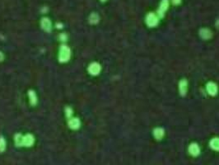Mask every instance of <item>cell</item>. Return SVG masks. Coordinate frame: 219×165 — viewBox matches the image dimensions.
Instances as JSON below:
<instances>
[{
	"label": "cell",
	"instance_id": "obj_1",
	"mask_svg": "<svg viewBox=\"0 0 219 165\" xmlns=\"http://www.w3.org/2000/svg\"><path fill=\"white\" fill-rule=\"evenodd\" d=\"M35 139L32 135H26L25 136H22L21 135H17L15 136V142L18 146H26L29 147L34 144Z\"/></svg>",
	"mask_w": 219,
	"mask_h": 165
},
{
	"label": "cell",
	"instance_id": "obj_2",
	"mask_svg": "<svg viewBox=\"0 0 219 165\" xmlns=\"http://www.w3.org/2000/svg\"><path fill=\"white\" fill-rule=\"evenodd\" d=\"M71 51L70 49L68 47L67 45H62L59 49V53H58V60L62 63L67 62L70 59Z\"/></svg>",
	"mask_w": 219,
	"mask_h": 165
},
{
	"label": "cell",
	"instance_id": "obj_3",
	"mask_svg": "<svg viewBox=\"0 0 219 165\" xmlns=\"http://www.w3.org/2000/svg\"><path fill=\"white\" fill-rule=\"evenodd\" d=\"M146 22L148 27H155V26H157L158 23V17H157L154 13L151 12V13H149V14H148V16H147Z\"/></svg>",
	"mask_w": 219,
	"mask_h": 165
},
{
	"label": "cell",
	"instance_id": "obj_4",
	"mask_svg": "<svg viewBox=\"0 0 219 165\" xmlns=\"http://www.w3.org/2000/svg\"><path fill=\"white\" fill-rule=\"evenodd\" d=\"M169 7V1L168 0H162L160 3V6L158 8V15L159 17L162 18L165 14V12H167V8Z\"/></svg>",
	"mask_w": 219,
	"mask_h": 165
},
{
	"label": "cell",
	"instance_id": "obj_5",
	"mask_svg": "<svg viewBox=\"0 0 219 165\" xmlns=\"http://www.w3.org/2000/svg\"><path fill=\"white\" fill-rule=\"evenodd\" d=\"M101 71V66L97 63H92L88 67V72L91 75H97Z\"/></svg>",
	"mask_w": 219,
	"mask_h": 165
},
{
	"label": "cell",
	"instance_id": "obj_6",
	"mask_svg": "<svg viewBox=\"0 0 219 165\" xmlns=\"http://www.w3.org/2000/svg\"><path fill=\"white\" fill-rule=\"evenodd\" d=\"M41 27L43 28L44 31L45 32H50V30L52 28V24H51V21L47 18H42L41 21Z\"/></svg>",
	"mask_w": 219,
	"mask_h": 165
},
{
	"label": "cell",
	"instance_id": "obj_7",
	"mask_svg": "<svg viewBox=\"0 0 219 165\" xmlns=\"http://www.w3.org/2000/svg\"><path fill=\"white\" fill-rule=\"evenodd\" d=\"M207 91L209 94L212 95V96H214L217 93V85L214 82H208L207 84Z\"/></svg>",
	"mask_w": 219,
	"mask_h": 165
},
{
	"label": "cell",
	"instance_id": "obj_8",
	"mask_svg": "<svg viewBox=\"0 0 219 165\" xmlns=\"http://www.w3.org/2000/svg\"><path fill=\"white\" fill-rule=\"evenodd\" d=\"M189 151H190V154H192L194 156H197L198 154L200 152V150H199V145L195 143H193L190 145L189 147Z\"/></svg>",
	"mask_w": 219,
	"mask_h": 165
},
{
	"label": "cell",
	"instance_id": "obj_9",
	"mask_svg": "<svg viewBox=\"0 0 219 165\" xmlns=\"http://www.w3.org/2000/svg\"><path fill=\"white\" fill-rule=\"evenodd\" d=\"M80 125H81V122H80L79 119H78V118H73L68 122V126L70 127L71 129H73V130L78 129L79 127H80Z\"/></svg>",
	"mask_w": 219,
	"mask_h": 165
},
{
	"label": "cell",
	"instance_id": "obj_10",
	"mask_svg": "<svg viewBox=\"0 0 219 165\" xmlns=\"http://www.w3.org/2000/svg\"><path fill=\"white\" fill-rule=\"evenodd\" d=\"M179 89H180V93L182 96L185 95L187 92V82L186 80H181L180 83H179Z\"/></svg>",
	"mask_w": 219,
	"mask_h": 165
},
{
	"label": "cell",
	"instance_id": "obj_11",
	"mask_svg": "<svg viewBox=\"0 0 219 165\" xmlns=\"http://www.w3.org/2000/svg\"><path fill=\"white\" fill-rule=\"evenodd\" d=\"M199 35L202 38L209 39L212 35V32H210V30L207 29V28H203L199 31Z\"/></svg>",
	"mask_w": 219,
	"mask_h": 165
},
{
	"label": "cell",
	"instance_id": "obj_12",
	"mask_svg": "<svg viewBox=\"0 0 219 165\" xmlns=\"http://www.w3.org/2000/svg\"><path fill=\"white\" fill-rule=\"evenodd\" d=\"M153 135H154V137L156 139L161 140L164 136L163 129H161V128H156V129L153 130Z\"/></svg>",
	"mask_w": 219,
	"mask_h": 165
},
{
	"label": "cell",
	"instance_id": "obj_13",
	"mask_svg": "<svg viewBox=\"0 0 219 165\" xmlns=\"http://www.w3.org/2000/svg\"><path fill=\"white\" fill-rule=\"evenodd\" d=\"M210 146L214 150H219V138H213L210 141Z\"/></svg>",
	"mask_w": 219,
	"mask_h": 165
},
{
	"label": "cell",
	"instance_id": "obj_14",
	"mask_svg": "<svg viewBox=\"0 0 219 165\" xmlns=\"http://www.w3.org/2000/svg\"><path fill=\"white\" fill-rule=\"evenodd\" d=\"M89 22L91 24H97L99 22V16L96 12H93L89 17Z\"/></svg>",
	"mask_w": 219,
	"mask_h": 165
},
{
	"label": "cell",
	"instance_id": "obj_15",
	"mask_svg": "<svg viewBox=\"0 0 219 165\" xmlns=\"http://www.w3.org/2000/svg\"><path fill=\"white\" fill-rule=\"evenodd\" d=\"M29 98H30V103L32 105H35L36 102H37V97L35 95V92L34 91H29Z\"/></svg>",
	"mask_w": 219,
	"mask_h": 165
},
{
	"label": "cell",
	"instance_id": "obj_16",
	"mask_svg": "<svg viewBox=\"0 0 219 165\" xmlns=\"http://www.w3.org/2000/svg\"><path fill=\"white\" fill-rule=\"evenodd\" d=\"M6 148V142L5 140L3 139V137H0V152H3Z\"/></svg>",
	"mask_w": 219,
	"mask_h": 165
},
{
	"label": "cell",
	"instance_id": "obj_17",
	"mask_svg": "<svg viewBox=\"0 0 219 165\" xmlns=\"http://www.w3.org/2000/svg\"><path fill=\"white\" fill-rule=\"evenodd\" d=\"M181 0H172L173 3H174L175 5H177V4H179V3H181Z\"/></svg>",
	"mask_w": 219,
	"mask_h": 165
},
{
	"label": "cell",
	"instance_id": "obj_18",
	"mask_svg": "<svg viewBox=\"0 0 219 165\" xmlns=\"http://www.w3.org/2000/svg\"><path fill=\"white\" fill-rule=\"evenodd\" d=\"M3 59V55L0 52V61H2Z\"/></svg>",
	"mask_w": 219,
	"mask_h": 165
},
{
	"label": "cell",
	"instance_id": "obj_19",
	"mask_svg": "<svg viewBox=\"0 0 219 165\" xmlns=\"http://www.w3.org/2000/svg\"><path fill=\"white\" fill-rule=\"evenodd\" d=\"M101 1H102V2H105V1H106V0H101Z\"/></svg>",
	"mask_w": 219,
	"mask_h": 165
}]
</instances>
